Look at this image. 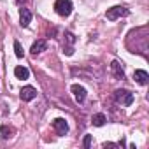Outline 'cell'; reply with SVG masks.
Returning a JSON list of instances; mask_svg holds the SVG:
<instances>
[{
	"label": "cell",
	"instance_id": "9c48e42d",
	"mask_svg": "<svg viewBox=\"0 0 149 149\" xmlns=\"http://www.w3.org/2000/svg\"><path fill=\"white\" fill-rule=\"evenodd\" d=\"M133 79H135V83H139V84H142V86H146L147 83H149V74L146 72V70H135L133 72Z\"/></svg>",
	"mask_w": 149,
	"mask_h": 149
},
{
	"label": "cell",
	"instance_id": "2e32d148",
	"mask_svg": "<svg viewBox=\"0 0 149 149\" xmlns=\"http://www.w3.org/2000/svg\"><path fill=\"white\" fill-rule=\"evenodd\" d=\"M83 146H84L86 149L91 146V135H86V137H84V140H83Z\"/></svg>",
	"mask_w": 149,
	"mask_h": 149
},
{
	"label": "cell",
	"instance_id": "8992f818",
	"mask_svg": "<svg viewBox=\"0 0 149 149\" xmlns=\"http://www.w3.org/2000/svg\"><path fill=\"white\" fill-rule=\"evenodd\" d=\"M70 91H72V95H74V98H76L77 104H83V102L86 100V90H84V86L74 84V86L70 88Z\"/></svg>",
	"mask_w": 149,
	"mask_h": 149
},
{
	"label": "cell",
	"instance_id": "30bf717a",
	"mask_svg": "<svg viewBox=\"0 0 149 149\" xmlns=\"http://www.w3.org/2000/svg\"><path fill=\"white\" fill-rule=\"evenodd\" d=\"M30 21H32V13H30V9L21 7V9H19V25H21V26H28Z\"/></svg>",
	"mask_w": 149,
	"mask_h": 149
},
{
	"label": "cell",
	"instance_id": "ba28073f",
	"mask_svg": "<svg viewBox=\"0 0 149 149\" xmlns=\"http://www.w3.org/2000/svg\"><path fill=\"white\" fill-rule=\"evenodd\" d=\"M111 72L114 74L116 79H125V68H123V65H121L118 60H114V61L111 63Z\"/></svg>",
	"mask_w": 149,
	"mask_h": 149
},
{
	"label": "cell",
	"instance_id": "8fae6325",
	"mask_svg": "<svg viewBox=\"0 0 149 149\" xmlns=\"http://www.w3.org/2000/svg\"><path fill=\"white\" fill-rule=\"evenodd\" d=\"M46 47H47V42H46L44 39H40V40H37V42L32 44L30 53H32V54H40L42 51H46Z\"/></svg>",
	"mask_w": 149,
	"mask_h": 149
},
{
	"label": "cell",
	"instance_id": "7a4b0ae2",
	"mask_svg": "<svg viewBox=\"0 0 149 149\" xmlns=\"http://www.w3.org/2000/svg\"><path fill=\"white\" fill-rule=\"evenodd\" d=\"M72 9H74V6H72L70 0H56V2H54V11H56V14H60L61 18L70 16V14H72Z\"/></svg>",
	"mask_w": 149,
	"mask_h": 149
},
{
	"label": "cell",
	"instance_id": "277c9868",
	"mask_svg": "<svg viewBox=\"0 0 149 149\" xmlns=\"http://www.w3.org/2000/svg\"><path fill=\"white\" fill-rule=\"evenodd\" d=\"M74 44H76V35L72 32H65L63 33V53L67 56L74 54Z\"/></svg>",
	"mask_w": 149,
	"mask_h": 149
},
{
	"label": "cell",
	"instance_id": "5b68a950",
	"mask_svg": "<svg viewBox=\"0 0 149 149\" xmlns=\"http://www.w3.org/2000/svg\"><path fill=\"white\" fill-rule=\"evenodd\" d=\"M53 128H54L56 135H60V137L67 135V132H68V125H67V121H65L63 118H56V119L53 121Z\"/></svg>",
	"mask_w": 149,
	"mask_h": 149
},
{
	"label": "cell",
	"instance_id": "3957f363",
	"mask_svg": "<svg viewBox=\"0 0 149 149\" xmlns=\"http://www.w3.org/2000/svg\"><path fill=\"white\" fill-rule=\"evenodd\" d=\"M128 14H130V11H128L125 6H114V7L107 9L105 18H107V19H111V21H116V19L125 18V16H128Z\"/></svg>",
	"mask_w": 149,
	"mask_h": 149
},
{
	"label": "cell",
	"instance_id": "4fadbf2b",
	"mask_svg": "<svg viewBox=\"0 0 149 149\" xmlns=\"http://www.w3.org/2000/svg\"><path fill=\"white\" fill-rule=\"evenodd\" d=\"M105 121H107V118H105V114H102V112H98V114H95V116L91 118L93 126H104Z\"/></svg>",
	"mask_w": 149,
	"mask_h": 149
},
{
	"label": "cell",
	"instance_id": "7c38bea8",
	"mask_svg": "<svg viewBox=\"0 0 149 149\" xmlns=\"http://www.w3.org/2000/svg\"><path fill=\"white\" fill-rule=\"evenodd\" d=\"M14 76H16L18 79H28V77H30V70H28L26 67L18 65V67L14 68Z\"/></svg>",
	"mask_w": 149,
	"mask_h": 149
},
{
	"label": "cell",
	"instance_id": "52a82bcc",
	"mask_svg": "<svg viewBox=\"0 0 149 149\" xmlns=\"http://www.w3.org/2000/svg\"><path fill=\"white\" fill-rule=\"evenodd\" d=\"M19 97H21L23 102H30V100L37 98V90H35L33 86H25V88H21Z\"/></svg>",
	"mask_w": 149,
	"mask_h": 149
},
{
	"label": "cell",
	"instance_id": "5bb4252c",
	"mask_svg": "<svg viewBox=\"0 0 149 149\" xmlns=\"http://www.w3.org/2000/svg\"><path fill=\"white\" fill-rule=\"evenodd\" d=\"M0 135H2V139H11L14 135V128L13 126H7V125H2V128H0Z\"/></svg>",
	"mask_w": 149,
	"mask_h": 149
},
{
	"label": "cell",
	"instance_id": "6da1fadb",
	"mask_svg": "<svg viewBox=\"0 0 149 149\" xmlns=\"http://www.w3.org/2000/svg\"><path fill=\"white\" fill-rule=\"evenodd\" d=\"M114 100L121 107H128V105L133 104V93H130L128 90H116L114 91Z\"/></svg>",
	"mask_w": 149,
	"mask_h": 149
},
{
	"label": "cell",
	"instance_id": "9a60e30c",
	"mask_svg": "<svg viewBox=\"0 0 149 149\" xmlns=\"http://www.w3.org/2000/svg\"><path fill=\"white\" fill-rule=\"evenodd\" d=\"M14 53H16L18 58H23V47H21V44L18 40H14Z\"/></svg>",
	"mask_w": 149,
	"mask_h": 149
}]
</instances>
